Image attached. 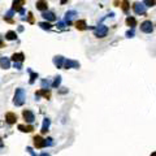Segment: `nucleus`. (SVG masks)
<instances>
[{"label":"nucleus","mask_w":156,"mask_h":156,"mask_svg":"<svg viewBox=\"0 0 156 156\" xmlns=\"http://www.w3.org/2000/svg\"><path fill=\"white\" fill-rule=\"evenodd\" d=\"M3 147V142H1V138H0V148Z\"/></svg>","instance_id":"38"},{"label":"nucleus","mask_w":156,"mask_h":156,"mask_svg":"<svg viewBox=\"0 0 156 156\" xmlns=\"http://www.w3.org/2000/svg\"><path fill=\"white\" fill-rule=\"evenodd\" d=\"M5 39H7V40H16V39H17V33L13 30H9L5 34Z\"/></svg>","instance_id":"22"},{"label":"nucleus","mask_w":156,"mask_h":156,"mask_svg":"<svg viewBox=\"0 0 156 156\" xmlns=\"http://www.w3.org/2000/svg\"><path fill=\"white\" fill-rule=\"evenodd\" d=\"M113 5H116V7H120V5H121V1H118V0H114V1H113Z\"/></svg>","instance_id":"33"},{"label":"nucleus","mask_w":156,"mask_h":156,"mask_svg":"<svg viewBox=\"0 0 156 156\" xmlns=\"http://www.w3.org/2000/svg\"><path fill=\"white\" fill-rule=\"evenodd\" d=\"M65 3H68V0H60V4H61V5H64Z\"/></svg>","instance_id":"37"},{"label":"nucleus","mask_w":156,"mask_h":156,"mask_svg":"<svg viewBox=\"0 0 156 156\" xmlns=\"http://www.w3.org/2000/svg\"><path fill=\"white\" fill-rule=\"evenodd\" d=\"M25 98H26V94L23 88H16V92H14V98H13V104L16 107H21L25 103Z\"/></svg>","instance_id":"1"},{"label":"nucleus","mask_w":156,"mask_h":156,"mask_svg":"<svg viewBox=\"0 0 156 156\" xmlns=\"http://www.w3.org/2000/svg\"><path fill=\"white\" fill-rule=\"evenodd\" d=\"M0 40H1V38H0Z\"/></svg>","instance_id":"40"},{"label":"nucleus","mask_w":156,"mask_h":156,"mask_svg":"<svg viewBox=\"0 0 156 156\" xmlns=\"http://www.w3.org/2000/svg\"><path fill=\"white\" fill-rule=\"evenodd\" d=\"M26 150H27V152H30L33 156H35V153H34V151H33V148H31V147H27Z\"/></svg>","instance_id":"32"},{"label":"nucleus","mask_w":156,"mask_h":156,"mask_svg":"<svg viewBox=\"0 0 156 156\" xmlns=\"http://www.w3.org/2000/svg\"><path fill=\"white\" fill-rule=\"evenodd\" d=\"M75 27H77V30L83 31V30H86L88 26H87V23H86L85 20H78L77 22H75Z\"/></svg>","instance_id":"17"},{"label":"nucleus","mask_w":156,"mask_h":156,"mask_svg":"<svg viewBox=\"0 0 156 156\" xmlns=\"http://www.w3.org/2000/svg\"><path fill=\"white\" fill-rule=\"evenodd\" d=\"M39 156H51V155H49V153H47V152H42Z\"/></svg>","instance_id":"34"},{"label":"nucleus","mask_w":156,"mask_h":156,"mask_svg":"<svg viewBox=\"0 0 156 156\" xmlns=\"http://www.w3.org/2000/svg\"><path fill=\"white\" fill-rule=\"evenodd\" d=\"M35 5H36V9H39L40 12H46L48 9V1L47 0H38Z\"/></svg>","instance_id":"12"},{"label":"nucleus","mask_w":156,"mask_h":156,"mask_svg":"<svg viewBox=\"0 0 156 156\" xmlns=\"http://www.w3.org/2000/svg\"><path fill=\"white\" fill-rule=\"evenodd\" d=\"M49 125H51V120H49V118H44L43 120V125H42V129H40L42 134H46V133L48 131Z\"/></svg>","instance_id":"18"},{"label":"nucleus","mask_w":156,"mask_h":156,"mask_svg":"<svg viewBox=\"0 0 156 156\" xmlns=\"http://www.w3.org/2000/svg\"><path fill=\"white\" fill-rule=\"evenodd\" d=\"M29 73H30V81H29V83H30V85H33L34 81L38 78V73H33L30 69H29Z\"/></svg>","instance_id":"26"},{"label":"nucleus","mask_w":156,"mask_h":156,"mask_svg":"<svg viewBox=\"0 0 156 156\" xmlns=\"http://www.w3.org/2000/svg\"><path fill=\"white\" fill-rule=\"evenodd\" d=\"M121 9H122V12L124 13H129V10H130V3H129V0H121Z\"/></svg>","instance_id":"20"},{"label":"nucleus","mask_w":156,"mask_h":156,"mask_svg":"<svg viewBox=\"0 0 156 156\" xmlns=\"http://www.w3.org/2000/svg\"><path fill=\"white\" fill-rule=\"evenodd\" d=\"M60 83H61V75H57V77L55 78V81L52 82V85H51V86H52L53 88H57V87L60 86Z\"/></svg>","instance_id":"25"},{"label":"nucleus","mask_w":156,"mask_h":156,"mask_svg":"<svg viewBox=\"0 0 156 156\" xmlns=\"http://www.w3.org/2000/svg\"><path fill=\"white\" fill-rule=\"evenodd\" d=\"M42 17L44 18V20L47 21V22H52V21H56V16H55L53 12H48V10H46V12L42 13Z\"/></svg>","instance_id":"13"},{"label":"nucleus","mask_w":156,"mask_h":156,"mask_svg":"<svg viewBox=\"0 0 156 156\" xmlns=\"http://www.w3.org/2000/svg\"><path fill=\"white\" fill-rule=\"evenodd\" d=\"M133 8V12L135 13L137 16H147V8H146V5L143 4V1H135L131 5Z\"/></svg>","instance_id":"2"},{"label":"nucleus","mask_w":156,"mask_h":156,"mask_svg":"<svg viewBox=\"0 0 156 156\" xmlns=\"http://www.w3.org/2000/svg\"><path fill=\"white\" fill-rule=\"evenodd\" d=\"M12 60L14 62H22L25 60V55L22 52H18V53H13L12 55Z\"/></svg>","instance_id":"19"},{"label":"nucleus","mask_w":156,"mask_h":156,"mask_svg":"<svg viewBox=\"0 0 156 156\" xmlns=\"http://www.w3.org/2000/svg\"><path fill=\"white\" fill-rule=\"evenodd\" d=\"M33 140H34V147H35V148H43V147H46V139H43L40 135H35Z\"/></svg>","instance_id":"6"},{"label":"nucleus","mask_w":156,"mask_h":156,"mask_svg":"<svg viewBox=\"0 0 156 156\" xmlns=\"http://www.w3.org/2000/svg\"><path fill=\"white\" fill-rule=\"evenodd\" d=\"M139 29H140V31L144 34H152L155 26H153V22L151 20H144L143 22H140Z\"/></svg>","instance_id":"3"},{"label":"nucleus","mask_w":156,"mask_h":156,"mask_svg":"<svg viewBox=\"0 0 156 156\" xmlns=\"http://www.w3.org/2000/svg\"><path fill=\"white\" fill-rule=\"evenodd\" d=\"M64 68L65 69H78L79 68V62L75 61V60H65Z\"/></svg>","instance_id":"8"},{"label":"nucleus","mask_w":156,"mask_h":156,"mask_svg":"<svg viewBox=\"0 0 156 156\" xmlns=\"http://www.w3.org/2000/svg\"><path fill=\"white\" fill-rule=\"evenodd\" d=\"M0 68L1 69H9L10 68V60L5 56L0 57Z\"/></svg>","instance_id":"14"},{"label":"nucleus","mask_w":156,"mask_h":156,"mask_svg":"<svg viewBox=\"0 0 156 156\" xmlns=\"http://www.w3.org/2000/svg\"><path fill=\"white\" fill-rule=\"evenodd\" d=\"M18 130L20 131H22V133H31L34 130V127L31 126V125H18Z\"/></svg>","instance_id":"21"},{"label":"nucleus","mask_w":156,"mask_h":156,"mask_svg":"<svg viewBox=\"0 0 156 156\" xmlns=\"http://www.w3.org/2000/svg\"><path fill=\"white\" fill-rule=\"evenodd\" d=\"M38 25L40 26V29H43V30H51L52 29V25L49 22H39Z\"/></svg>","instance_id":"24"},{"label":"nucleus","mask_w":156,"mask_h":156,"mask_svg":"<svg viewBox=\"0 0 156 156\" xmlns=\"http://www.w3.org/2000/svg\"><path fill=\"white\" fill-rule=\"evenodd\" d=\"M74 16H77V12H75V10H68V12L65 13V17H64L65 23L70 25V23H72V18L74 17Z\"/></svg>","instance_id":"15"},{"label":"nucleus","mask_w":156,"mask_h":156,"mask_svg":"<svg viewBox=\"0 0 156 156\" xmlns=\"http://www.w3.org/2000/svg\"><path fill=\"white\" fill-rule=\"evenodd\" d=\"M126 36L127 38H133L134 36V29H130V30L126 31Z\"/></svg>","instance_id":"28"},{"label":"nucleus","mask_w":156,"mask_h":156,"mask_svg":"<svg viewBox=\"0 0 156 156\" xmlns=\"http://www.w3.org/2000/svg\"><path fill=\"white\" fill-rule=\"evenodd\" d=\"M150 156H156V151H155V152H152V153H151Z\"/></svg>","instance_id":"39"},{"label":"nucleus","mask_w":156,"mask_h":156,"mask_svg":"<svg viewBox=\"0 0 156 156\" xmlns=\"http://www.w3.org/2000/svg\"><path fill=\"white\" fill-rule=\"evenodd\" d=\"M125 23H126V26H129L130 29H135V26L138 25V21L134 16H127V17L125 18Z\"/></svg>","instance_id":"7"},{"label":"nucleus","mask_w":156,"mask_h":156,"mask_svg":"<svg viewBox=\"0 0 156 156\" xmlns=\"http://www.w3.org/2000/svg\"><path fill=\"white\" fill-rule=\"evenodd\" d=\"M22 116H23V118H25V121L27 122V124H33L34 120H35V116H34V113L30 111V109H23Z\"/></svg>","instance_id":"5"},{"label":"nucleus","mask_w":156,"mask_h":156,"mask_svg":"<svg viewBox=\"0 0 156 156\" xmlns=\"http://www.w3.org/2000/svg\"><path fill=\"white\" fill-rule=\"evenodd\" d=\"M53 64L56 65L57 68H62L65 64V59L61 56V55H59V56H55L53 57Z\"/></svg>","instance_id":"16"},{"label":"nucleus","mask_w":156,"mask_h":156,"mask_svg":"<svg viewBox=\"0 0 156 156\" xmlns=\"http://www.w3.org/2000/svg\"><path fill=\"white\" fill-rule=\"evenodd\" d=\"M49 85H52V83H49L48 79H43V81H42V88H48Z\"/></svg>","instance_id":"27"},{"label":"nucleus","mask_w":156,"mask_h":156,"mask_svg":"<svg viewBox=\"0 0 156 156\" xmlns=\"http://www.w3.org/2000/svg\"><path fill=\"white\" fill-rule=\"evenodd\" d=\"M40 96H44L46 99H49V98H51V92H49V90H47V88H42V90H39V91H36V92H35L36 100H39Z\"/></svg>","instance_id":"11"},{"label":"nucleus","mask_w":156,"mask_h":156,"mask_svg":"<svg viewBox=\"0 0 156 156\" xmlns=\"http://www.w3.org/2000/svg\"><path fill=\"white\" fill-rule=\"evenodd\" d=\"M143 4L146 5V8H153L156 5V0H143Z\"/></svg>","instance_id":"23"},{"label":"nucleus","mask_w":156,"mask_h":156,"mask_svg":"<svg viewBox=\"0 0 156 156\" xmlns=\"http://www.w3.org/2000/svg\"><path fill=\"white\" fill-rule=\"evenodd\" d=\"M53 144V139L52 138H47L46 139V146H52Z\"/></svg>","instance_id":"30"},{"label":"nucleus","mask_w":156,"mask_h":156,"mask_svg":"<svg viewBox=\"0 0 156 156\" xmlns=\"http://www.w3.org/2000/svg\"><path fill=\"white\" fill-rule=\"evenodd\" d=\"M64 25H65V22H59L57 26H59V27H64Z\"/></svg>","instance_id":"35"},{"label":"nucleus","mask_w":156,"mask_h":156,"mask_svg":"<svg viewBox=\"0 0 156 156\" xmlns=\"http://www.w3.org/2000/svg\"><path fill=\"white\" fill-rule=\"evenodd\" d=\"M27 20H29V22L30 23H34V17H33V13L31 12L27 13Z\"/></svg>","instance_id":"29"},{"label":"nucleus","mask_w":156,"mask_h":156,"mask_svg":"<svg viewBox=\"0 0 156 156\" xmlns=\"http://www.w3.org/2000/svg\"><path fill=\"white\" fill-rule=\"evenodd\" d=\"M5 121H7V124H9V125L16 124V121H17V114L13 113V112L5 113Z\"/></svg>","instance_id":"10"},{"label":"nucleus","mask_w":156,"mask_h":156,"mask_svg":"<svg viewBox=\"0 0 156 156\" xmlns=\"http://www.w3.org/2000/svg\"><path fill=\"white\" fill-rule=\"evenodd\" d=\"M3 47H5V44H4V42L3 40H0V48H3Z\"/></svg>","instance_id":"36"},{"label":"nucleus","mask_w":156,"mask_h":156,"mask_svg":"<svg viewBox=\"0 0 156 156\" xmlns=\"http://www.w3.org/2000/svg\"><path fill=\"white\" fill-rule=\"evenodd\" d=\"M14 68H16V69L20 70L21 68H22V64H21V62H14Z\"/></svg>","instance_id":"31"},{"label":"nucleus","mask_w":156,"mask_h":156,"mask_svg":"<svg viewBox=\"0 0 156 156\" xmlns=\"http://www.w3.org/2000/svg\"><path fill=\"white\" fill-rule=\"evenodd\" d=\"M108 30L109 29L105 25H99L94 29V35H95L96 38H105L107 34H108Z\"/></svg>","instance_id":"4"},{"label":"nucleus","mask_w":156,"mask_h":156,"mask_svg":"<svg viewBox=\"0 0 156 156\" xmlns=\"http://www.w3.org/2000/svg\"><path fill=\"white\" fill-rule=\"evenodd\" d=\"M25 4V0H14L13 1V4H12V9L14 10V12H22L23 10V8H22V5Z\"/></svg>","instance_id":"9"}]
</instances>
